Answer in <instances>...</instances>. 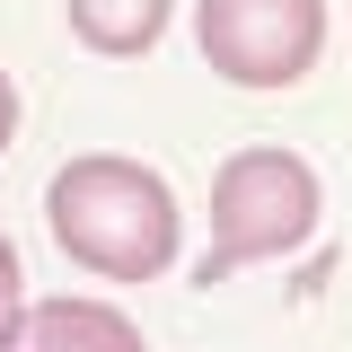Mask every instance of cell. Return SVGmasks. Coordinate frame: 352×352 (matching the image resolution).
I'll return each mask as SVG.
<instances>
[{
	"instance_id": "cell-1",
	"label": "cell",
	"mask_w": 352,
	"mask_h": 352,
	"mask_svg": "<svg viewBox=\"0 0 352 352\" xmlns=\"http://www.w3.org/2000/svg\"><path fill=\"white\" fill-rule=\"evenodd\" d=\"M44 229L71 264H88L97 282H159L176 264V212L168 176L141 168V159H115V150H88L44 185Z\"/></svg>"
},
{
	"instance_id": "cell-4",
	"label": "cell",
	"mask_w": 352,
	"mask_h": 352,
	"mask_svg": "<svg viewBox=\"0 0 352 352\" xmlns=\"http://www.w3.org/2000/svg\"><path fill=\"white\" fill-rule=\"evenodd\" d=\"M9 352H150L115 300H27Z\"/></svg>"
},
{
	"instance_id": "cell-7",
	"label": "cell",
	"mask_w": 352,
	"mask_h": 352,
	"mask_svg": "<svg viewBox=\"0 0 352 352\" xmlns=\"http://www.w3.org/2000/svg\"><path fill=\"white\" fill-rule=\"evenodd\" d=\"M9 132H18V88H9V71H0V150H9Z\"/></svg>"
},
{
	"instance_id": "cell-6",
	"label": "cell",
	"mask_w": 352,
	"mask_h": 352,
	"mask_svg": "<svg viewBox=\"0 0 352 352\" xmlns=\"http://www.w3.org/2000/svg\"><path fill=\"white\" fill-rule=\"evenodd\" d=\"M27 273H18V247H9V229H0V352H9V335H18V317H27V291H18Z\"/></svg>"
},
{
	"instance_id": "cell-5",
	"label": "cell",
	"mask_w": 352,
	"mask_h": 352,
	"mask_svg": "<svg viewBox=\"0 0 352 352\" xmlns=\"http://www.w3.org/2000/svg\"><path fill=\"white\" fill-rule=\"evenodd\" d=\"M168 9H176V0H62L71 36H80L88 53H106V62L150 53V44L168 36Z\"/></svg>"
},
{
	"instance_id": "cell-2",
	"label": "cell",
	"mask_w": 352,
	"mask_h": 352,
	"mask_svg": "<svg viewBox=\"0 0 352 352\" xmlns=\"http://www.w3.org/2000/svg\"><path fill=\"white\" fill-rule=\"evenodd\" d=\"M317 212H326V194H317V168H308L300 150H229L212 176V247L194 264V282L212 291L229 282L238 264H273V256H300L308 238H317Z\"/></svg>"
},
{
	"instance_id": "cell-3",
	"label": "cell",
	"mask_w": 352,
	"mask_h": 352,
	"mask_svg": "<svg viewBox=\"0 0 352 352\" xmlns=\"http://www.w3.org/2000/svg\"><path fill=\"white\" fill-rule=\"evenodd\" d=\"M194 44L229 88H300L326 53V0H194Z\"/></svg>"
}]
</instances>
